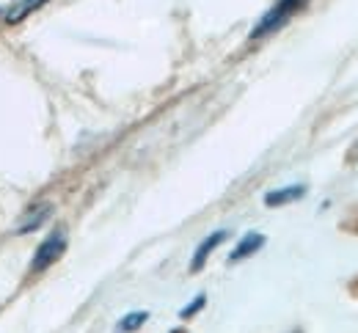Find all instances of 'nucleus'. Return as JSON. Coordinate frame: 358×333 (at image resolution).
Segmentation results:
<instances>
[{
	"label": "nucleus",
	"instance_id": "1",
	"mask_svg": "<svg viewBox=\"0 0 358 333\" xmlns=\"http://www.w3.org/2000/svg\"><path fill=\"white\" fill-rule=\"evenodd\" d=\"M309 0H275V6L268 8L265 14H262V20L254 25V31H251V42H259V39H265L270 34H275V31H281L303 6H306Z\"/></svg>",
	"mask_w": 358,
	"mask_h": 333
},
{
	"label": "nucleus",
	"instance_id": "10",
	"mask_svg": "<svg viewBox=\"0 0 358 333\" xmlns=\"http://www.w3.org/2000/svg\"><path fill=\"white\" fill-rule=\"evenodd\" d=\"M171 333H185V331H171Z\"/></svg>",
	"mask_w": 358,
	"mask_h": 333
},
{
	"label": "nucleus",
	"instance_id": "8",
	"mask_svg": "<svg viewBox=\"0 0 358 333\" xmlns=\"http://www.w3.org/2000/svg\"><path fill=\"white\" fill-rule=\"evenodd\" d=\"M149 320V311H133V314H127V317H122V323H119V333H133L138 331L143 323Z\"/></svg>",
	"mask_w": 358,
	"mask_h": 333
},
{
	"label": "nucleus",
	"instance_id": "3",
	"mask_svg": "<svg viewBox=\"0 0 358 333\" xmlns=\"http://www.w3.org/2000/svg\"><path fill=\"white\" fill-rule=\"evenodd\" d=\"M50 0H11L6 8H0V20L6 25H17V22H22L25 17H31L34 11H39Z\"/></svg>",
	"mask_w": 358,
	"mask_h": 333
},
{
	"label": "nucleus",
	"instance_id": "2",
	"mask_svg": "<svg viewBox=\"0 0 358 333\" xmlns=\"http://www.w3.org/2000/svg\"><path fill=\"white\" fill-rule=\"evenodd\" d=\"M64 253H66V232H64V229H55V232H50V235L39 242V248H36V253H34V259H31V270H34V273H42L50 265H55Z\"/></svg>",
	"mask_w": 358,
	"mask_h": 333
},
{
	"label": "nucleus",
	"instance_id": "4",
	"mask_svg": "<svg viewBox=\"0 0 358 333\" xmlns=\"http://www.w3.org/2000/svg\"><path fill=\"white\" fill-rule=\"evenodd\" d=\"M52 215V204H36V207H31L22 218H20V223H17V229H14V235H31V232H36L42 223H45L47 218Z\"/></svg>",
	"mask_w": 358,
	"mask_h": 333
},
{
	"label": "nucleus",
	"instance_id": "5",
	"mask_svg": "<svg viewBox=\"0 0 358 333\" xmlns=\"http://www.w3.org/2000/svg\"><path fill=\"white\" fill-rule=\"evenodd\" d=\"M226 237H229V232H226V229H221V232H213L210 237L204 239V242H201V245L196 248V253H193V262H190V270H193V273H199V270L204 267V262H207V256H210V253H213V251H215V248H218V245H221V242H224Z\"/></svg>",
	"mask_w": 358,
	"mask_h": 333
},
{
	"label": "nucleus",
	"instance_id": "7",
	"mask_svg": "<svg viewBox=\"0 0 358 333\" xmlns=\"http://www.w3.org/2000/svg\"><path fill=\"white\" fill-rule=\"evenodd\" d=\"M301 195H306V185H289V188H281V191H270L265 195V204L268 207H281V204L298 201Z\"/></svg>",
	"mask_w": 358,
	"mask_h": 333
},
{
	"label": "nucleus",
	"instance_id": "11",
	"mask_svg": "<svg viewBox=\"0 0 358 333\" xmlns=\"http://www.w3.org/2000/svg\"><path fill=\"white\" fill-rule=\"evenodd\" d=\"M292 333H301V331H292Z\"/></svg>",
	"mask_w": 358,
	"mask_h": 333
},
{
	"label": "nucleus",
	"instance_id": "9",
	"mask_svg": "<svg viewBox=\"0 0 358 333\" xmlns=\"http://www.w3.org/2000/svg\"><path fill=\"white\" fill-rule=\"evenodd\" d=\"M204 303H207V297H204V295H199L196 300H190V303H187V306H185V309L179 311V317H182V320H187V317H193V314H196V311H199V309H201Z\"/></svg>",
	"mask_w": 358,
	"mask_h": 333
},
{
	"label": "nucleus",
	"instance_id": "6",
	"mask_svg": "<svg viewBox=\"0 0 358 333\" xmlns=\"http://www.w3.org/2000/svg\"><path fill=\"white\" fill-rule=\"evenodd\" d=\"M262 245H265V235H259V232H248L245 237L237 242V248L229 253V262H240V259H248V256H251V253H257Z\"/></svg>",
	"mask_w": 358,
	"mask_h": 333
}]
</instances>
